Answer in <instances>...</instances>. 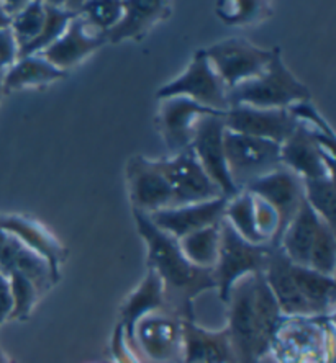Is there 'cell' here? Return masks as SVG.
I'll use <instances>...</instances> for the list:
<instances>
[{
	"label": "cell",
	"mask_w": 336,
	"mask_h": 363,
	"mask_svg": "<svg viewBox=\"0 0 336 363\" xmlns=\"http://www.w3.org/2000/svg\"><path fill=\"white\" fill-rule=\"evenodd\" d=\"M227 333L234 363H261L271 355L284 316L263 274L234 283L227 300Z\"/></svg>",
	"instance_id": "6da1fadb"
},
{
	"label": "cell",
	"mask_w": 336,
	"mask_h": 363,
	"mask_svg": "<svg viewBox=\"0 0 336 363\" xmlns=\"http://www.w3.org/2000/svg\"><path fill=\"white\" fill-rule=\"evenodd\" d=\"M136 229L146 244L148 269L153 270L164 283L168 308L180 319L194 321L192 303L199 295L217 290L212 270L197 269L180 250L179 241L170 234L158 229L146 215L133 211Z\"/></svg>",
	"instance_id": "7a4b0ae2"
},
{
	"label": "cell",
	"mask_w": 336,
	"mask_h": 363,
	"mask_svg": "<svg viewBox=\"0 0 336 363\" xmlns=\"http://www.w3.org/2000/svg\"><path fill=\"white\" fill-rule=\"evenodd\" d=\"M273 57L261 76L239 84L228 92V108L249 105L254 108H289L302 100H312L310 89L289 71L279 48H273Z\"/></svg>",
	"instance_id": "3957f363"
},
{
	"label": "cell",
	"mask_w": 336,
	"mask_h": 363,
	"mask_svg": "<svg viewBox=\"0 0 336 363\" xmlns=\"http://www.w3.org/2000/svg\"><path fill=\"white\" fill-rule=\"evenodd\" d=\"M271 354L279 363H333V316L284 318Z\"/></svg>",
	"instance_id": "277c9868"
},
{
	"label": "cell",
	"mask_w": 336,
	"mask_h": 363,
	"mask_svg": "<svg viewBox=\"0 0 336 363\" xmlns=\"http://www.w3.org/2000/svg\"><path fill=\"white\" fill-rule=\"evenodd\" d=\"M218 228H220V247L212 274L218 298L222 303H227L234 283L248 275L263 274L273 245L248 242L234 231L225 218L218 224Z\"/></svg>",
	"instance_id": "5b68a950"
},
{
	"label": "cell",
	"mask_w": 336,
	"mask_h": 363,
	"mask_svg": "<svg viewBox=\"0 0 336 363\" xmlns=\"http://www.w3.org/2000/svg\"><path fill=\"white\" fill-rule=\"evenodd\" d=\"M227 165L238 190L281 165V146L273 141L225 130L223 135Z\"/></svg>",
	"instance_id": "8992f818"
},
{
	"label": "cell",
	"mask_w": 336,
	"mask_h": 363,
	"mask_svg": "<svg viewBox=\"0 0 336 363\" xmlns=\"http://www.w3.org/2000/svg\"><path fill=\"white\" fill-rule=\"evenodd\" d=\"M169 97H188L195 104L223 113L228 110V89L204 50L195 52L188 69L179 77L158 90V100Z\"/></svg>",
	"instance_id": "52a82bcc"
},
{
	"label": "cell",
	"mask_w": 336,
	"mask_h": 363,
	"mask_svg": "<svg viewBox=\"0 0 336 363\" xmlns=\"http://www.w3.org/2000/svg\"><path fill=\"white\" fill-rule=\"evenodd\" d=\"M274 50H263L243 38H230L215 43L204 52L212 62L228 92L239 84L261 76L268 67Z\"/></svg>",
	"instance_id": "ba28073f"
},
{
	"label": "cell",
	"mask_w": 336,
	"mask_h": 363,
	"mask_svg": "<svg viewBox=\"0 0 336 363\" xmlns=\"http://www.w3.org/2000/svg\"><path fill=\"white\" fill-rule=\"evenodd\" d=\"M154 162L166 177L170 191H173L170 208L194 205V203L210 201L223 196L220 189L213 184L209 175L205 174V170L202 169L192 147Z\"/></svg>",
	"instance_id": "9c48e42d"
},
{
	"label": "cell",
	"mask_w": 336,
	"mask_h": 363,
	"mask_svg": "<svg viewBox=\"0 0 336 363\" xmlns=\"http://www.w3.org/2000/svg\"><path fill=\"white\" fill-rule=\"evenodd\" d=\"M133 344L138 355L154 363L183 362V329L180 318L173 311H156L138 321L133 330Z\"/></svg>",
	"instance_id": "30bf717a"
},
{
	"label": "cell",
	"mask_w": 336,
	"mask_h": 363,
	"mask_svg": "<svg viewBox=\"0 0 336 363\" xmlns=\"http://www.w3.org/2000/svg\"><path fill=\"white\" fill-rule=\"evenodd\" d=\"M223 116L225 115H209L197 120L190 147L209 179L220 189L222 195L230 200L242 190L234 186L227 165L223 147V135L227 128Z\"/></svg>",
	"instance_id": "8fae6325"
},
{
	"label": "cell",
	"mask_w": 336,
	"mask_h": 363,
	"mask_svg": "<svg viewBox=\"0 0 336 363\" xmlns=\"http://www.w3.org/2000/svg\"><path fill=\"white\" fill-rule=\"evenodd\" d=\"M281 164L302 180L335 177V151L325 147L317 133L300 123L289 140L281 144Z\"/></svg>",
	"instance_id": "7c38bea8"
},
{
	"label": "cell",
	"mask_w": 336,
	"mask_h": 363,
	"mask_svg": "<svg viewBox=\"0 0 336 363\" xmlns=\"http://www.w3.org/2000/svg\"><path fill=\"white\" fill-rule=\"evenodd\" d=\"M225 128L228 131L239 133L259 140H268L276 144L286 143L298 126V121L287 108H254L249 105H233L227 110Z\"/></svg>",
	"instance_id": "4fadbf2b"
},
{
	"label": "cell",
	"mask_w": 336,
	"mask_h": 363,
	"mask_svg": "<svg viewBox=\"0 0 336 363\" xmlns=\"http://www.w3.org/2000/svg\"><path fill=\"white\" fill-rule=\"evenodd\" d=\"M209 115L225 113L202 106L188 97H169L159 100L156 123L168 151L174 156V154L189 149L192 140H194L197 120Z\"/></svg>",
	"instance_id": "5bb4252c"
},
{
	"label": "cell",
	"mask_w": 336,
	"mask_h": 363,
	"mask_svg": "<svg viewBox=\"0 0 336 363\" xmlns=\"http://www.w3.org/2000/svg\"><path fill=\"white\" fill-rule=\"evenodd\" d=\"M126 182L133 211L151 215L173 205V191L154 161L143 156L133 157L126 165Z\"/></svg>",
	"instance_id": "9a60e30c"
},
{
	"label": "cell",
	"mask_w": 336,
	"mask_h": 363,
	"mask_svg": "<svg viewBox=\"0 0 336 363\" xmlns=\"http://www.w3.org/2000/svg\"><path fill=\"white\" fill-rule=\"evenodd\" d=\"M244 190L249 191L256 199L269 203L279 213L281 236L287 224L296 216L303 200H305V196H303V180L282 164L273 172L253 180Z\"/></svg>",
	"instance_id": "2e32d148"
},
{
	"label": "cell",
	"mask_w": 336,
	"mask_h": 363,
	"mask_svg": "<svg viewBox=\"0 0 336 363\" xmlns=\"http://www.w3.org/2000/svg\"><path fill=\"white\" fill-rule=\"evenodd\" d=\"M227 201L228 199L220 196V199L194 203V205L166 208V210L151 213L146 216L158 229L170 234L179 241L188 234L217 226L225 216Z\"/></svg>",
	"instance_id": "e0dca14e"
},
{
	"label": "cell",
	"mask_w": 336,
	"mask_h": 363,
	"mask_svg": "<svg viewBox=\"0 0 336 363\" xmlns=\"http://www.w3.org/2000/svg\"><path fill=\"white\" fill-rule=\"evenodd\" d=\"M105 43L104 33L92 28L84 17L77 15L71 20L61 38L40 55L55 67L67 72V69L77 66L85 57L100 50V46H104Z\"/></svg>",
	"instance_id": "ac0fdd59"
},
{
	"label": "cell",
	"mask_w": 336,
	"mask_h": 363,
	"mask_svg": "<svg viewBox=\"0 0 336 363\" xmlns=\"http://www.w3.org/2000/svg\"><path fill=\"white\" fill-rule=\"evenodd\" d=\"M0 229L45 259L56 283L60 281L66 249L41 223L20 215H0Z\"/></svg>",
	"instance_id": "d6986e66"
},
{
	"label": "cell",
	"mask_w": 336,
	"mask_h": 363,
	"mask_svg": "<svg viewBox=\"0 0 336 363\" xmlns=\"http://www.w3.org/2000/svg\"><path fill=\"white\" fill-rule=\"evenodd\" d=\"M183 362L180 363H234L227 329L210 330L192 319H180Z\"/></svg>",
	"instance_id": "ffe728a7"
},
{
	"label": "cell",
	"mask_w": 336,
	"mask_h": 363,
	"mask_svg": "<svg viewBox=\"0 0 336 363\" xmlns=\"http://www.w3.org/2000/svg\"><path fill=\"white\" fill-rule=\"evenodd\" d=\"M166 308L168 303L164 283L153 270L148 269L145 279L125 298L124 306L120 309V324L125 330L126 340L133 350H135L133 330H135L138 321L148 316V314L163 311Z\"/></svg>",
	"instance_id": "44dd1931"
},
{
	"label": "cell",
	"mask_w": 336,
	"mask_h": 363,
	"mask_svg": "<svg viewBox=\"0 0 336 363\" xmlns=\"http://www.w3.org/2000/svg\"><path fill=\"white\" fill-rule=\"evenodd\" d=\"M170 15V4L163 0H126L124 17L114 28L105 31L107 43L141 40L151 28Z\"/></svg>",
	"instance_id": "7402d4cb"
},
{
	"label": "cell",
	"mask_w": 336,
	"mask_h": 363,
	"mask_svg": "<svg viewBox=\"0 0 336 363\" xmlns=\"http://www.w3.org/2000/svg\"><path fill=\"white\" fill-rule=\"evenodd\" d=\"M323 223L322 218L303 200L296 216L287 224L279 239L281 250L292 264L308 267L313 241H315L318 229Z\"/></svg>",
	"instance_id": "603a6c76"
},
{
	"label": "cell",
	"mask_w": 336,
	"mask_h": 363,
	"mask_svg": "<svg viewBox=\"0 0 336 363\" xmlns=\"http://www.w3.org/2000/svg\"><path fill=\"white\" fill-rule=\"evenodd\" d=\"M291 274L298 291L310 304L315 316H333L336 300V280L335 277L318 274L308 267L294 265L291 262Z\"/></svg>",
	"instance_id": "cb8c5ba5"
},
{
	"label": "cell",
	"mask_w": 336,
	"mask_h": 363,
	"mask_svg": "<svg viewBox=\"0 0 336 363\" xmlns=\"http://www.w3.org/2000/svg\"><path fill=\"white\" fill-rule=\"evenodd\" d=\"M66 74L67 72L48 62L41 55L18 57L12 67H9L4 72V92H13V90H20L23 87H33V85L40 87V85H46L64 79Z\"/></svg>",
	"instance_id": "d4e9b609"
},
{
	"label": "cell",
	"mask_w": 336,
	"mask_h": 363,
	"mask_svg": "<svg viewBox=\"0 0 336 363\" xmlns=\"http://www.w3.org/2000/svg\"><path fill=\"white\" fill-rule=\"evenodd\" d=\"M79 9H81V2H45V23H43L38 38L30 43L25 50H21L18 57L40 55V52L48 50L53 43H56L64 35L71 20L77 17Z\"/></svg>",
	"instance_id": "484cf974"
},
{
	"label": "cell",
	"mask_w": 336,
	"mask_h": 363,
	"mask_svg": "<svg viewBox=\"0 0 336 363\" xmlns=\"http://www.w3.org/2000/svg\"><path fill=\"white\" fill-rule=\"evenodd\" d=\"M218 224L179 239L184 257L197 269L213 270L217 264L218 247H220V228H218Z\"/></svg>",
	"instance_id": "4316f807"
},
{
	"label": "cell",
	"mask_w": 336,
	"mask_h": 363,
	"mask_svg": "<svg viewBox=\"0 0 336 363\" xmlns=\"http://www.w3.org/2000/svg\"><path fill=\"white\" fill-rule=\"evenodd\" d=\"M225 220L243 239L253 244H266L259 236L254 223V199L246 190H242L237 196L227 201Z\"/></svg>",
	"instance_id": "83f0119b"
},
{
	"label": "cell",
	"mask_w": 336,
	"mask_h": 363,
	"mask_svg": "<svg viewBox=\"0 0 336 363\" xmlns=\"http://www.w3.org/2000/svg\"><path fill=\"white\" fill-rule=\"evenodd\" d=\"M215 12L223 23L230 26L254 25L273 13L268 4L254 0H222L217 2Z\"/></svg>",
	"instance_id": "f1b7e54d"
},
{
	"label": "cell",
	"mask_w": 336,
	"mask_h": 363,
	"mask_svg": "<svg viewBox=\"0 0 336 363\" xmlns=\"http://www.w3.org/2000/svg\"><path fill=\"white\" fill-rule=\"evenodd\" d=\"M303 196L322 220L335 228L336 186L335 177L303 180Z\"/></svg>",
	"instance_id": "f546056e"
},
{
	"label": "cell",
	"mask_w": 336,
	"mask_h": 363,
	"mask_svg": "<svg viewBox=\"0 0 336 363\" xmlns=\"http://www.w3.org/2000/svg\"><path fill=\"white\" fill-rule=\"evenodd\" d=\"M45 2H28L25 9L12 18L10 30L18 45V52L38 38L43 23H45Z\"/></svg>",
	"instance_id": "4dcf8cb0"
},
{
	"label": "cell",
	"mask_w": 336,
	"mask_h": 363,
	"mask_svg": "<svg viewBox=\"0 0 336 363\" xmlns=\"http://www.w3.org/2000/svg\"><path fill=\"white\" fill-rule=\"evenodd\" d=\"M9 285H10V293H12V301H13V309L12 316H10V321L12 319H17V321H25V319L30 318L31 311H33L36 303H38L40 298L43 296L38 288L35 286V283L26 279L23 274H20L17 270L9 272L7 275Z\"/></svg>",
	"instance_id": "1f68e13d"
},
{
	"label": "cell",
	"mask_w": 336,
	"mask_h": 363,
	"mask_svg": "<svg viewBox=\"0 0 336 363\" xmlns=\"http://www.w3.org/2000/svg\"><path fill=\"white\" fill-rule=\"evenodd\" d=\"M308 269L318 272V274L335 277L336 270V238L335 228L323 223L320 226L315 241L312 245Z\"/></svg>",
	"instance_id": "d6a6232c"
},
{
	"label": "cell",
	"mask_w": 336,
	"mask_h": 363,
	"mask_svg": "<svg viewBox=\"0 0 336 363\" xmlns=\"http://www.w3.org/2000/svg\"><path fill=\"white\" fill-rule=\"evenodd\" d=\"M79 15L100 33L114 28L124 17V2L116 0H92L81 2Z\"/></svg>",
	"instance_id": "836d02e7"
},
{
	"label": "cell",
	"mask_w": 336,
	"mask_h": 363,
	"mask_svg": "<svg viewBox=\"0 0 336 363\" xmlns=\"http://www.w3.org/2000/svg\"><path fill=\"white\" fill-rule=\"evenodd\" d=\"M289 113L294 116V118L300 123V125L310 128L312 131L320 133V135L335 138V133L330 126V123L323 118V115H320L317 106L312 104V100H302L297 101V104L291 105Z\"/></svg>",
	"instance_id": "e575fe53"
},
{
	"label": "cell",
	"mask_w": 336,
	"mask_h": 363,
	"mask_svg": "<svg viewBox=\"0 0 336 363\" xmlns=\"http://www.w3.org/2000/svg\"><path fill=\"white\" fill-rule=\"evenodd\" d=\"M110 354L115 363H141L140 355L128 344L125 330L120 323L115 325L114 334H112Z\"/></svg>",
	"instance_id": "d590c367"
},
{
	"label": "cell",
	"mask_w": 336,
	"mask_h": 363,
	"mask_svg": "<svg viewBox=\"0 0 336 363\" xmlns=\"http://www.w3.org/2000/svg\"><path fill=\"white\" fill-rule=\"evenodd\" d=\"M18 60V45L10 28L0 30V72H5Z\"/></svg>",
	"instance_id": "8d00e7d4"
},
{
	"label": "cell",
	"mask_w": 336,
	"mask_h": 363,
	"mask_svg": "<svg viewBox=\"0 0 336 363\" xmlns=\"http://www.w3.org/2000/svg\"><path fill=\"white\" fill-rule=\"evenodd\" d=\"M13 301H12V293H10V285L7 277L0 272V328L5 321H9L12 316Z\"/></svg>",
	"instance_id": "74e56055"
},
{
	"label": "cell",
	"mask_w": 336,
	"mask_h": 363,
	"mask_svg": "<svg viewBox=\"0 0 336 363\" xmlns=\"http://www.w3.org/2000/svg\"><path fill=\"white\" fill-rule=\"evenodd\" d=\"M10 23H12V18H10L9 15L4 12L2 4H0V30H4V28H10Z\"/></svg>",
	"instance_id": "f35d334b"
},
{
	"label": "cell",
	"mask_w": 336,
	"mask_h": 363,
	"mask_svg": "<svg viewBox=\"0 0 336 363\" xmlns=\"http://www.w3.org/2000/svg\"><path fill=\"white\" fill-rule=\"evenodd\" d=\"M0 363H12L10 357L5 354V350L2 349V345H0Z\"/></svg>",
	"instance_id": "ab89813d"
},
{
	"label": "cell",
	"mask_w": 336,
	"mask_h": 363,
	"mask_svg": "<svg viewBox=\"0 0 336 363\" xmlns=\"http://www.w3.org/2000/svg\"><path fill=\"white\" fill-rule=\"evenodd\" d=\"M2 77H4V74L0 72V97H2V94H4V84H2Z\"/></svg>",
	"instance_id": "60d3db41"
}]
</instances>
